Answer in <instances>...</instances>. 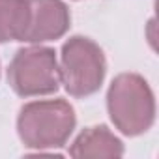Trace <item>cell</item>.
Here are the masks:
<instances>
[{"mask_svg":"<svg viewBox=\"0 0 159 159\" xmlns=\"http://www.w3.org/2000/svg\"><path fill=\"white\" fill-rule=\"evenodd\" d=\"M77 124L73 107L66 99H39L21 107L17 133L26 148L43 152L62 148Z\"/></svg>","mask_w":159,"mask_h":159,"instance_id":"cell-1","label":"cell"},{"mask_svg":"<svg viewBox=\"0 0 159 159\" xmlns=\"http://www.w3.org/2000/svg\"><path fill=\"white\" fill-rule=\"evenodd\" d=\"M8 83L21 98L54 94L60 88L58 58L54 49L39 45L23 47L8 66Z\"/></svg>","mask_w":159,"mask_h":159,"instance_id":"cell-4","label":"cell"},{"mask_svg":"<svg viewBox=\"0 0 159 159\" xmlns=\"http://www.w3.org/2000/svg\"><path fill=\"white\" fill-rule=\"evenodd\" d=\"M60 84L73 98H88L96 94L107 73V60L101 47L84 36L69 38L60 51L58 62Z\"/></svg>","mask_w":159,"mask_h":159,"instance_id":"cell-3","label":"cell"},{"mask_svg":"<svg viewBox=\"0 0 159 159\" xmlns=\"http://www.w3.org/2000/svg\"><path fill=\"white\" fill-rule=\"evenodd\" d=\"M107 111L114 127L139 137L155 122V99L146 79L137 73H120L112 79L107 92Z\"/></svg>","mask_w":159,"mask_h":159,"instance_id":"cell-2","label":"cell"},{"mask_svg":"<svg viewBox=\"0 0 159 159\" xmlns=\"http://www.w3.org/2000/svg\"><path fill=\"white\" fill-rule=\"evenodd\" d=\"M28 26L23 41L39 45L60 39L71 23L69 10L64 0H28Z\"/></svg>","mask_w":159,"mask_h":159,"instance_id":"cell-5","label":"cell"},{"mask_svg":"<svg viewBox=\"0 0 159 159\" xmlns=\"http://www.w3.org/2000/svg\"><path fill=\"white\" fill-rule=\"evenodd\" d=\"M71 157H122L124 142L107 127H86L69 146Z\"/></svg>","mask_w":159,"mask_h":159,"instance_id":"cell-6","label":"cell"},{"mask_svg":"<svg viewBox=\"0 0 159 159\" xmlns=\"http://www.w3.org/2000/svg\"><path fill=\"white\" fill-rule=\"evenodd\" d=\"M28 15V0H0V43L23 41Z\"/></svg>","mask_w":159,"mask_h":159,"instance_id":"cell-7","label":"cell"}]
</instances>
